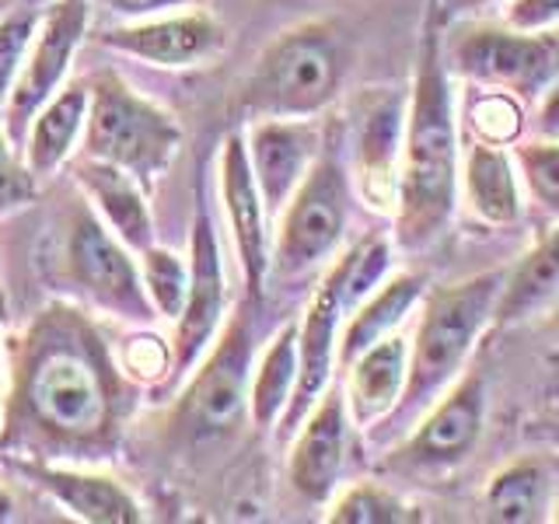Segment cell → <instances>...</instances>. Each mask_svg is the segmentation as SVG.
I'll return each instance as SVG.
<instances>
[{
  "label": "cell",
  "instance_id": "2",
  "mask_svg": "<svg viewBox=\"0 0 559 524\" xmlns=\"http://www.w3.org/2000/svg\"><path fill=\"white\" fill-rule=\"evenodd\" d=\"M459 179L462 136L444 60V11L437 0H427L402 133L399 203L392 214L395 249L416 255L444 238L462 200Z\"/></svg>",
  "mask_w": 559,
  "mask_h": 524
},
{
  "label": "cell",
  "instance_id": "27",
  "mask_svg": "<svg viewBox=\"0 0 559 524\" xmlns=\"http://www.w3.org/2000/svg\"><path fill=\"white\" fill-rule=\"evenodd\" d=\"M559 287V221L514 270H507V284L497 308V329L528 319Z\"/></svg>",
  "mask_w": 559,
  "mask_h": 524
},
{
  "label": "cell",
  "instance_id": "24",
  "mask_svg": "<svg viewBox=\"0 0 559 524\" xmlns=\"http://www.w3.org/2000/svg\"><path fill=\"white\" fill-rule=\"evenodd\" d=\"M427 294V276L424 273H392L364 297V301L346 314L343 332H340V349H336V371L360 357L367 346L402 332L409 322V314L419 311V301Z\"/></svg>",
  "mask_w": 559,
  "mask_h": 524
},
{
  "label": "cell",
  "instance_id": "22",
  "mask_svg": "<svg viewBox=\"0 0 559 524\" xmlns=\"http://www.w3.org/2000/svg\"><path fill=\"white\" fill-rule=\"evenodd\" d=\"M459 192L472 214L489 227H514L524 217V186L511 147L468 140L462 151Z\"/></svg>",
  "mask_w": 559,
  "mask_h": 524
},
{
  "label": "cell",
  "instance_id": "20",
  "mask_svg": "<svg viewBox=\"0 0 559 524\" xmlns=\"http://www.w3.org/2000/svg\"><path fill=\"white\" fill-rule=\"evenodd\" d=\"M346 409L354 427L371 433L378 430L384 419H389L406 389V374H409V336H395L381 340L374 346H367L360 357H354L346 367Z\"/></svg>",
  "mask_w": 559,
  "mask_h": 524
},
{
  "label": "cell",
  "instance_id": "13",
  "mask_svg": "<svg viewBox=\"0 0 559 524\" xmlns=\"http://www.w3.org/2000/svg\"><path fill=\"white\" fill-rule=\"evenodd\" d=\"M354 311L349 305V249L332 259V266L311 290L308 308L297 322V354H301V371H297L294 398L280 419V437H294L297 424L305 413L319 402V395L332 384L336 371V349L346 314Z\"/></svg>",
  "mask_w": 559,
  "mask_h": 524
},
{
  "label": "cell",
  "instance_id": "16",
  "mask_svg": "<svg viewBox=\"0 0 559 524\" xmlns=\"http://www.w3.org/2000/svg\"><path fill=\"white\" fill-rule=\"evenodd\" d=\"M221 203L227 224H231L238 270L249 301H262L270 279V255H273V231L270 210L262 203L255 175L245 151V133H227L221 144Z\"/></svg>",
  "mask_w": 559,
  "mask_h": 524
},
{
  "label": "cell",
  "instance_id": "39",
  "mask_svg": "<svg viewBox=\"0 0 559 524\" xmlns=\"http://www.w3.org/2000/svg\"><path fill=\"white\" fill-rule=\"evenodd\" d=\"M444 4L451 11H459V14H479L486 8H497V4H507V0H444Z\"/></svg>",
  "mask_w": 559,
  "mask_h": 524
},
{
  "label": "cell",
  "instance_id": "15",
  "mask_svg": "<svg viewBox=\"0 0 559 524\" xmlns=\"http://www.w3.org/2000/svg\"><path fill=\"white\" fill-rule=\"evenodd\" d=\"M354 419L346 409V395L340 384H329L319 402L305 413L294 430V444L287 454L290 489L305 503H329L343 486V472L349 458V437Z\"/></svg>",
  "mask_w": 559,
  "mask_h": 524
},
{
  "label": "cell",
  "instance_id": "38",
  "mask_svg": "<svg viewBox=\"0 0 559 524\" xmlns=\"http://www.w3.org/2000/svg\"><path fill=\"white\" fill-rule=\"evenodd\" d=\"M535 102L538 105H535V116H532V133L559 140V74Z\"/></svg>",
  "mask_w": 559,
  "mask_h": 524
},
{
  "label": "cell",
  "instance_id": "19",
  "mask_svg": "<svg viewBox=\"0 0 559 524\" xmlns=\"http://www.w3.org/2000/svg\"><path fill=\"white\" fill-rule=\"evenodd\" d=\"M25 476L46 489L70 517L84 524H136L144 521L136 497L112 476L67 462H17Z\"/></svg>",
  "mask_w": 559,
  "mask_h": 524
},
{
  "label": "cell",
  "instance_id": "18",
  "mask_svg": "<svg viewBox=\"0 0 559 524\" xmlns=\"http://www.w3.org/2000/svg\"><path fill=\"white\" fill-rule=\"evenodd\" d=\"M322 147V127L314 119H252L245 151L270 217L287 206Z\"/></svg>",
  "mask_w": 559,
  "mask_h": 524
},
{
  "label": "cell",
  "instance_id": "21",
  "mask_svg": "<svg viewBox=\"0 0 559 524\" xmlns=\"http://www.w3.org/2000/svg\"><path fill=\"white\" fill-rule=\"evenodd\" d=\"M74 182L84 189V196L92 200L98 217L109 224V231L127 245L130 252H147L154 245V221L147 206V192L127 168L98 162V157L81 154L74 165Z\"/></svg>",
  "mask_w": 559,
  "mask_h": 524
},
{
  "label": "cell",
  "instance_id": "11",
  "mask_svg": "<svg viewBox=\"0 0 559 524\" xmlns=\"http://www.w3.org/2000/svg\"><path fill=\"white\" fill-rule=\"evenodd\" d=\"M409 92L399 87H367L354 109L349 133V182L354 196L378 217L395 214L399 171H402V133H406Z\"/></svg>",
  "mask_w": 559,
  "mask_h": 524
},
{
  "label": "cell",
  "instance_id": "1",
  "mask_svg": "<svg viewBox=\"0 0 559 524\" xmlns=\"http://www.w3.org/2000/svg\"><path fill=\"white\" fill-rule=\"evenodd\" d=\"M130 409L127 371L87 314L52 305L35 314L11 357L0 448L28 462L112 458Z\"/></svg>",
  "mask_w": 559,
  "mask_h": 524
},
{
  "label": "cell",
  "instance_id": "35",
  "mask_svg": "<svg viewBox=\"0 0 559 524\" xmlns=\"http://www.w3.org/2000/svg\"><path fill=\"white\" fill-rule=\"evenodd\" d=\"M538 398L559 437V311L552 314L546 340L538 346Z\"/></svg>",
  "mask_w": 559,
  "mask_h": 524
},
{
  "label": "cell",
  "instance_id": "5",
  "mask_svg": "<svg viewBox=\"0 0 559 524\" xmlns=\"http://www.w3.org/2000/svg\"><path fill=\"white\" fill-rule=\"evenodd\" d=\"M255 305L245 297V305L221 325L206 357H200V367H192L197 374L189 378L165 424L171 444L206 451L235 437L245 424L255 371Z\"/></svg>",
  "mask_w": 559,
  "mask_h": 524
},
{
  "label": "cell",
  "instance_id": "36",
  "mask_svg": "<svg viewBox=\"0 0 559 524\" xmlns=\"http://www.w3.org/2000/svg\"><path fill=\"white\" fill-rule=\"evenodd\" d=\"M503 25L518 32H552L559 25V0H507Z\"/></svg>",
  "mask_w": 559,
  "mask_h": 524
},
{
  "label": "cell",
  "instance_id": "25",
  "mask_svg": "<svg viewBox=\"0 0 559 524\" xmlns=\"http://www.w3.org/2000/svg\"><path fill=\"white\" fill-rule=\"evenodd\" d=\"M87 122V84H67L52 95L39 112H35L32 127L25 133V165L35 179L57 171L70 151H74L78 136Z\"/></svg>",
  "mask_w": 559,
  "mask_h": 524
},
{
  "label": "cell",
  "instance_id": "42",
  "mask_svg": "<svg viewBox=\"0 0 559 524\" xmlns=\"http://www.w3.org/2000/svg\"><path fill=\"white\" fill-rule=\"evenodd\" d=\"M4 4H8V0H0V11H4Z\"/></svg>",
  "mask_w": 559,
  "mask_h": 524
},
{
  "label": "cell",
  "instance_id": "10",
  "mask_svg": "<svg viewBox=\"0 0 559 524\" xmlns=\"http://www.w3.org/2000/svg\"><path fill=\"white\" fill-rule=\"evenodd\" d=\"M63 276L95 308L116 314L122 322L147 325L151 319H157L144 276H140V266L133 262V252L84 203L67 221Z\"/></svg>",
  "mask_w": 559,
  "mask_h": 524
},
{
  "label": "cell",
  "instance_id": "7",
  "mask_svg": "<svg viewBox=\"0 0 559 524\" xmlns=\"http://www.w3.org/2000/svg\"><path fill=\"white\" fill-rule=\"evenodd\" d=\"M349 203H354L349 168L340 154V144L325 140L301 186L276 214L280 224L273 235L270 276L301 279L311 270H319L322 262L336 259L349 224Z\"/></svg>",
  "mask_w": 559,
  "mask_h": 524
},
{
  "label": "cell",
  "instance_id": "14",
  "mask_svg": "<svg viewBox=\"0 0 559 524\" xmlns=\"http://www.w3.org/2000/svg\"><path fill=\"white\" fill-rule=\"evenodd\" d=\"M87 32V0H52L39 17V32L28 46V57L17 70V81L11 87L4 122L8 136L17 144H25V133L32 127L35 112L60 92L74 52Z\"/></svg>",
  "mask_w": 559,
  "mask_h": 524
},
{
  "label": "cell",
  "instance_id": "6",
  "mask_svg": "<svg viewBox=\"0 0 559 524\" xmlns=\"http://www.w3.org/2000/svg\"><path fill=\"white\" fill-rule=\"evenodd\" d=\"M182 147V127L157 102L136 95L116 74H98L87 84L84 154L127 168L140 186L162 179Z\"/></svg>",
  "mask_w": 559,
  "mask_h": 524
},
{
  "label": "cell",
  "instance_id": "33",
  "mask_svg": "<svg viewBox=\"0 0 559 524\" xmlns=\"http://www.w3.org/2000/svg\"><path fill=\"white\" fill-rule=\"evenodd\" d=\"M35 196H39V186H35L32 168L17 157L14 140L0 130V217L28 206Z\"/></svg>",
  "mask_w": 559,
  "mask_h": 524
},
{
  "label": "cell",
  "instance_id": "23",
  "mask_svg": "<svg viewBox=\"0 0 559 524\" xmlns=\"http://www.w3.org/2000/svg\"><path fill=\"white\" fill-rule=\"evenodd\" d=\"M559 468L549 454H518L503 462L483 486V517L497 524L549 521Z\"/></svg>",
  "mask_w": 559,
  "mask_h": 524
},
{
  "label": "cell",
  "instance_id": "4",
  "mask_svg": "<svg viewBox=\"0 0 559 524\" xmlns=\"http://www.w3.org/2000/svg\"><path fill=\"white\" fill-rule=\"evenodd\" d=\"M346 39L332 22H301L259 52L235 95L245 119H314L340 98Z\"/></svg>",
  "mask_w": 559,
  "mask_h": 524
},
{
  "label": "cell",
  "instance_id": "17",
  "mask_svg": "<svg viewBox=\"0 0 559 524\" xmlns=\"http://www.w3.org/2000/svg\"><path fill=\"white\" fill-rule=\"evenodd\" d=\"M102 46L162 70H189L221 57L227 28L210 11H171L105 32Z\"/></svg>",
  "mask_w": 559,
  "mask_h": 524
},
{
  "label": "cell",
  "instance_id": "34",
  "mask_svg": "<svg viewBox=\"0 0 559 524\" xmlns=\"http://www.w3.org/2000/svg\"><path fill=\"white\" fill-rule=\"evenodd\" d=\"M119 367L136 381H168L171 378V346L157 336H136L122 346Z\"/></svg>",
  "mask_w": 559,
  "mask_h": 524
},
{
  "label": "cell",
  "instance_id": "37",
  "mask_svg": "<svg viewBox=\"0 0 559 524\" xmlns=\"http://www.w3.org/2000/svg\"><path fill=\"white\" fill-rule=\"evenodd\" d=\"M98 4L105 11L119 14V17H133V22H140V17H154V14L179 11V8L189 4V0H98Z\"/></svg>",
  "mask_w": 559,
  "mask_h": 524
},
{
  "label": "cell",
  "instance_id": "31",
  "mask_svg": "<svg viewBox=\"0 0 559 524\" xmlns=\"http://www.w3.org/2000/svg\"><path fill=\"white\" fill-rule=\"evenodd\" d=\"M140 276H144L157 319L179 322L189 294V259L162 249V245H151L147 252H140Z\"/></svg>",
  "mask_w": 559,
  "mask_h": 524
},
{
  "label": "cell",
  "instance_id": "30",
  "mask_svg": "<svg viewBox=\"0 0 559 524\" xmlns=\"http://www.w3.org/2000/svg\"><path fill=\"white\" fill-rule=\"evenodd\" d=\"M514 165L524 186V200L549 224L559 221V140L556 136H521L514 144Z\"/></svg>",
  "mask_w": 559,
  "mask_h": 524
},
{
  "label": "cell",
  "instance_id": "40",
  "mask_svg": "<svg viewBox=\"0 0 559 524\" xmlns=\"http://www.w3.org/2000/svg\"><path fill=\"white\" fill-rule=\"evenodd\" d=\"M14 514V503H11V497L4 493V489H0V521H8Z\"/></svg>",
  "mask_w": 559,
  "mask_h": 524
},
{
  "label": "cell",
  "instance_id": "28",
  "mask_svg": "<svg viewBox=\"0 0 559 524\" xmlns=\"http://www.w3.org/2000/svg\"><path fill=\"white\" fill-rule=\"evenodd\" d=\"M325 521L329 524H419L424 514L392 483L360 479L346 489H336V497L329 500Z\"/></svg>",
  "mask_w": 559,
  "mask_h": 524
},
{
  "label": "cell",
  "instance_id": "32",
  "mask_svg": "<svg viewBox=\"0 0 559 524\" xmlns=\"http://www.w3.org/2000/svg\"><path fill=\"white\" fill-rule=\"evenodd\" d=\"M39 11L32 8H17V11H0V119H4L11 87L17 81V70H22L28 46L39 32Z\"/></svg>",
  "mask_w": 559,
  "mask_h": 524
},
{
  "label": "cell",
  "instance_id": "41",
  "mask_svg": "<svg viewBox=\"0 0 559 524\" xmlns=\"http://www.w3.org/2000/svg\"><path fill=\"white\" fill-rule=\"evenodd\" d=\"M549 521H556V524H559V493H556V503H552V514H549Z\"/></svg>",
  "mask_w": 559,
  "mask_h": 524
},
{
  "label": "cell",
  "instance_id": "29",
  "mask_svg": "<svg viewBox=\"0 0 559 524\" xmlns=\"http://www.w3.org/2000/svg\"><path fill=\"white\" fill-rule=\"evenodd\" d=\"M465 122L472 130V140L497 147H514L528 133V102L518 98L503 87H483L468 84L465 98Z\"/></svg>",
  "mask_w": 559,
  "mask_h": 524
},
{
  "label": "cell",
  "instance_id": "8",
  "mask_svg": "<svg viewBox=\"0 0 559 524\" xmlns=\"http://www.w3.org/2000/svg\"><path fill=\"white\" fill-rule=\"evenodd\" d=\"M486 374L479 367L451 384L416 424L392 441L381 458L384 476L399 483H441L476 454L486 430Z\"/></svg>",
  "mask_w": 559,
  "mask_h": 524
},
{
  "label": "cell",
  "instance_id": "9",
  "mask_svg": "<svg viewBox=\"0 0 559 524\" xmlns=\"http://www.w3.org/2000/svg\"><path fill=\"white\" fill-rule=\"evenodd\" d=\"M444 60L465 84L503 87L535 102L559 74V35L468 22L444 39Z\"/></svg>",
  "mask_w": 559,
  "mask_h": 524
},
{
  "label": "cell",
  "instance_id": "3",
  "mask_svg": "<svg viewBox=\"0 0 559 524\" xmlns=\"http://www.w3.org/2000/svg\"><path fill=\"white\" fill-rule=\"evenodd\" d=\"M507 284V270H486L454 284L427 287L419 301L416 329L409 336V374L395 413L371 437L392 444L468 371L479 340L497 329V308Z\"/></svg>",
  "mask_w": 559,
  "mask_h": 524
},
{
  "label": "cell",
  "instance_id": "12",
  "mask_svg": "<svg viewBox=\"0 0 559 524\" xmlns=\"http://www.w3.org/2000/svg\"><path fill=\"white\" fill-rule=\"evenodd\" d=\"M227 314V284L224 259L217 241V224L210 214L203 186L197 189V210H192V238H189V294L186 308L175 322L171 340V378L189 374L200 357L214 346Z\"/></svg>",
  "mask_w": 559,
  "mask_h": 524
},
{
  "label": "cell",
  "instance_id": "26",
  "mask_svg": "<svg viewBox=\"0 0 559 524\" xmlns=\"http://www.w3.org/2000/svg\"><path fill=\"white\" fill-rule=\"evenodd\" d=\"M297 371H301V354H297V322H287L273 332V340L262 349L252 371V389H249V419L255 427L270 430L280 427L284 419L294 389H297Z\"/></svg>",
  "mask_w": 559,
  "mask_h": 524
}]
</instances>
